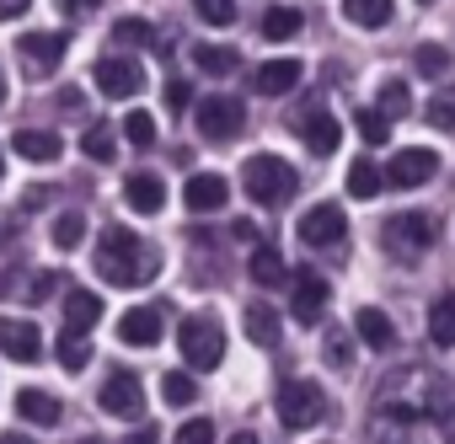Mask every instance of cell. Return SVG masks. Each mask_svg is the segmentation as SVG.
<instances>
[{
  "instance_id": "1",
  "label": "cell",
  "mask_w": 455,
  "mask_h": 444,
  "mask_svg": "<svg viewBox=\"0 0 455 444\" xmlns=\"http://www.w3.org/2000/svg\"><path fill=\"white\" fill-rule=\"evenodd\" d=\"M92 263H97V274H102L108 284L134 289V284H145V279L161 268V252H156L145 236H134V231H124V226H108V231L97 236Z\"/></svg>"
},
{
  "instance_id": "2",
  "label": "cell",
  "mask_w": 455,
  "mask_h": 444,
  "mask_svg": "<svg viewBox=\"0 0 455 444\" xmlns=\"http://www.w3.org/2000/svg\"><path fill=\"white\" fill-rule=\"evenodd\" d=\"M242 187L252 193V203H284L295 187H300V171L279 155H252L242 166Z\"/></svg>"
},
{
  "instance_id": "3",
  "label": "cell",
  "mask_w": 455,
  "mask_h": 444,
  "mask_svg": "<svg viewBox=\"0 0 455 444\" xmlns=\"http://www.w3.org/2000/svg\"><path fill=\"white\" fill-rule=\"evenodd\" d=\"M380 242H386V252L396 258V263H418L428 247H434V219L428 214H391L386 226H380Z\"/></svg>"
},
{
  "instance_id": "4",
  "label": "cell",
  "mask_w": 455,
  "mask_h": 444,
  "mask_svg": "<svg viewBox=\"0 0 455 444\" xmlns=\"http://www.w3.org/2000/svg\"><path fill=\"white\" fill-rule=\"evenodd\" d=\"M177 348H182V359H188L193 369H214V364L225 359V332H220L214 316H188V321L177 327Z\"/></svg>"
},
{
  "instance_id": "5",
  "label": "cell",
  "mask_w": 455,
  "mask_h": 444,
  "mask_svg": "<svg viewBox=\"0 0 455 444\" xmlns=\"http://www.w3.org/2000/svg\"><path fill=\"white\" fill-rule=\"evenodd\" d=\"M279 417H284V428H311V423H322V417H327L322 385H316V380H284V385H279Z\"/></svg>"
},
{
  "instance_id": "6",
  "label": "cell",
  "mask_w": 455,
  "mask_h": 444,
  "mask_svg": "<svg viewBox=\"0 0 455 444\" xmlns=\"http://www.w3.org/2000/svg\"><path fill=\"white\" fill-rule=\"evenodd\" d=\"M193 123H198V134H204L209 145H225V139H236V134H242V123H247V107H242L236 97H204Z\"/></svg>"
},
{
  "instance_id": "7",
  "label": "cell",
  "mask_w": 455,
  "mask_h": 444,
  "mask_svg": "<svg viewBox=\"0 0 455 444\" xmlns=\"http://www.w3.org/2000/svg\"><path fill=\"white\" fill-rule=\"evenodd\" d=\"M300 242H306V247H343V242H348L343 203H311V209L300 214Z\"/></svg>"
},
{
  "instance_id": "8",
  "label": "cell",
  "mask_w": 455,
  "mask_h": 444,
  "mask_svg": "<svg viewBox=\"0 0 455 444\" xmlns=\"http://www.w3.org/2000/svg\"><path fill=\"white\" fill-rule=\"evenodd\" d=\"M434 171H439V155L423 150V145H407V150H396V155L386 161V182H391V187H423Z\"/></svg>"
},
{
  "instance_id": "9",
  "label": "cell",
  "mask_w": 455,
  "mask_h": 444,
  "mask_svg": "<svg viewBox=\"0 0 455 444\" xmlns=\"http://www.w3.org/2000/svg\"><path fill=\"white\" fill-rule=\"evenodd\" d=\"M97 91L102 97H113V102H124V97H140L145 91V70L134 65V59H97Z\"/></svg>"
},
{
  "instance_id": "10",
  "label": "cell",
  "mask_w": 455,
  "mask_h": 444,
  "mask_svg": "<svg viewBox=\"0 0 455 444\" xmlns=\"http://www.w3.org/2000/svg\"><path fill=\"white\" fill-rule=\"evenodd\" d=\"M225 198H231V182H225L220 171H193L188 187H182V203L193 214H214V209H225Z\"/></svg>"
},
{
  "instance_id": "11",
  "label": "cell",
  "mask_w": 455,
  "mask_h": 444,
  "mask_svg": "<svg viewBox=\"0 0 455 444\" xmlns=\"http://www.w3.org/2000/svg\"><path fill=\"white\" fill-rule=\"evenodd\" d=\"M102 407L118 412V417H145V391H140V380L124 375V369H113V375L102 380Z\"/></svg>"
},
{
  "instance_id": "12",
  "label": "cell",
  "mask_w": 455,
  "mask_h": 444,
  "mask_svg": "<svg viewBox=\"0 0 455 444\" xmlns=\"http://www.w3.org/2000/svg\"><path fill=\"white\" fill-rule=\"evenodd\" d=\"M300 59H268V65H258V75H247L252 81V91L258 97H284V91H295L300 86Z\"/></svg>"
},
{
  "instance_id": "13",
  "label": "cell",
  "mask_w": 455,
  "mask_h": 444,
  "mask_svg": "<svg viewBox=\"0 0 455 444\" xmlns=\"http://www.w3.org/2000/svg\"><path fill=\"white\" fill-rule=\"evenodd\" d=\"M327 279L322 274H295V289H290V311L300 316V321H316L322 311H327Z\"/></svg>"
},
{
  "instance_id": "14",
  "label": "cell",
  "mask_w": 455,
  "mask_h": 444,
  "mask_svg": "<svg viewBox=\"0 0 455 444\" xmlns=\"http://www.w3.org/2000/svg\"><path fill=\"white\" fill-rule=\"evenodd\" d=\"M118 337H124L129 348H156V343H161V311H156V305H134V311H124Z\"/></svg>"
},
{
  "instance_id": "15",
  "label": "cell",
  "mask_w": 455,
  "mask_h": 444,
  "mask_svg": "<svg viewBox=\"0 0 455 444\" xmlns=\"http://www.w3.org/2000/svg\"><path fill=\"white\" fill-rule=\"evenodd\" d=\"M38 348H44V337H38V327H33V321H0V353H6V359L33 364V359H38Z\"/></svg>"
},
{
  "instance_id": "16",
  "label": "cell",
  "mask_w": 455,
  "mask_h": 444,
  "mask_svg": "<svg viewBox=\"0 0 455 444\" xmlns=\"http://www.w3.org/2000/svg\"><path fill=\"white\" fill-rule=\"evenodd\" d=\"M423 417H434L439 428H450V433H455V380H450V375H428Z\"/></svg>"
},
{
  "instance_id": "17",
  "label": "cell",
  "mask_w": 455,
  "mask_h": 444,
  "mask_svg": "<svg viewBox=\"0 0 455 444\" xmlns=\"http://www.w3.org/2000/svg\"><path fill=\"white\" fill-rule=\"evenodd\" d=\"M22 59L33 65V70H54L60 59H65V33H22Z\"/></svg>"
},
{
  "instance_id": "18",
  "label": "cell",
  "mask_w": 455,
  "mask_h": 444,
  "mask_svg": "<svg viewBox=\"0 0 455 444\" xmlns=\"http://www.w3.org/2000/svg\"><path fill=\"white\" fill-rule=\"evenodd\" d=\"M354 337H359L364 348H375V353H386V348L396 343V327H391V316H386V311H375V305H364V311L354 316Z\"/></svg>"
},
{
  "instance_id": "19",
  "label": "cell",
  "mask_w": 455,
  "mask_h": 444,
  "mask_svg": "<svg viewBox=\"0 0 455 444\" xmlns=\"http://www.w3.org/2000/svg\"><path fill=\"white\" fill-rule=\"evenodd\" d=\"M295 129H300V139H306L316 155H332V150H338V139H343V123H338V118H327V113L295 118Z\"/></svg>"
},
{
  "instance_id": "20",
  "label": "cell",
  "mask_w": 455,
  "mask_h": 444,
  "mask_svg": "<svg viewBox=\"0 0 455 444\" xmlns=\"http://www.w3.org/2000/svg\"><path fill=\"white\" fill-rule=\"evenodd\" d=\"M124 198H129V209H134V214H161V203H166V187H161V177H150V171H134V177L124 182Z\"/></svg>"
},
{
  "instance_id": "21",
  "label": "cell",
  "mask_w": 455,
  "mask_h": 444,
  "mask_svg": "<svg viewBox=\"0 0 455 444\" xmlns=\"http://www.w3.org/2000/svg\"><path fill=\"white\" fill-rule=\"evenodd\" d=\"M102 321V295L97 289H70L65 300V332H92Z\"/></svg>"
},
{
  "instance_id": "22",
  "label": "cell",
  "mask_w": 455,
  "mask_h": 444,
  "mask_svg": "<svg viewBox=\"0 0 455 444\" xmlns=\"http://www.w3.org/2000/svg\"><path fill=\"white\" fill-rule=\"evenodd\" d=\"M17 412H22L28 423H38V428H54V423L65 417L60 396H54V391H38V385H28V391L17 396Z\"/></svg>"
},
{
  "instance_id": "23",
  "label": "cell",
  "mask_w": 455,
  "mask_h": 444,
  "mask_svg": "<svg viewBox=\"0 0 455 444\" xmlns=\"http://www.w3.org/2000/svg\"><path fill=\"white\" fill-rule=\"evenodd\" d=\"M247 274H252V284H258V289H279V284L290 279L284 258H279L274 247H263V242L252 247V258H247Z\"/></svg>"
},
{
  "instance_id": "24",
  "label": "cell",
  "mask_w": 455,
  "mask_h": 444,
  "mask_svg": "<svg viewBox=\"0 0 455 444\" xmlns=\"http://www.w3.org/2000/svg\"><path fill=\"white\" fill-rule=\"evenodd\" d=\"M12 150L17 155H28V161H60V134L54 129H17V139H12Z\"/></svg>"
},
{
  "instance_id": "25",
  "label": "cell",
  "mask_w": 455,
  "mask_h": 444,
  "mask_svg": "<svg viewBox=\"0 0 455 444\" xmlns=\"http://www.w3.org/2000/svg\"><path fill=\"white\" fill-rule=\"evenodd\" d=\"M412 423H418V412H412V407L386 401V407H380V423H375V444H402Z\"/></svg>"
},
{
  "instance_id": "26",
  "label": "cell",
  "mask_w": 455,
  "mask_h": 444,
  "mask_svg": "<svg viewBox=\"0 0 455 444\" xmlns=\"http://www.w3.org/2000/svg\"><path fill=\"white\" fill-rule=\"evenodd\" d=\"M428 343L434 348H455V295H439L428 305Z\"/></svg>"
},
{
  "instance_id": "27",
  "label": "cell",
  "mask_w": 455,
  "mask_h": 444,
  "mask_svg": "<svg viewBox=\"0 0 455 444\" xmlns=\"http://www.w3.org/2000/svg\"><path fill=\"white\" fill-rule=\"evenodd\" d=\"M300 33H306V17H300L295 6H274V12H263V38L290 44V38H300Z\"/></svg>"
},
{
  "instance_id": "28",
  "label": "cell",
  "mask_w": 455,
  "mask_h": 444,
  "mask_svg": "<svg viewBox=\"0 0 455 444\" xmlns=\"http://www.w3.org/2000/svg\"><path fill=\"white\" fill-rule=\"evenodd\" d=\"M247 337L258 343V348H279V311L274 305H247Z\"/></svg>"
},
{
  "instance_id": "29",
  "label": "cell",
  "mask_w": 455,
  "mask_h": 444,
  "mask_svg": "<svg viewBox=\"0 0 455 444\" xmlns=\"http://www.w3.org/2000/svg\"><path fill=\"white\" fill-rule=\"evenodd\" d=\"M343 17L359 28H386L391 22V0H343Z\"/></svg>"
},
{
  "instance_id": "30",
  "label": "cell",
  "mask_w": 455,
  "mask_h": 444,
  "mask_svg": "<svg viewBox=\"0 0 455 444\" xmlns=\"http://www.w3.org/2000/svg\"><path fill=\"white\" fill-rule=\"evenodd\" d=\"M380 187H386V171H380L375 161H354V166H348V193H354V198H375Z\"/></svg>"
},
{
  "instance_id": "31",
  "label": "cell",
  "mask_w": 455,
  "mask_h": 444,
  "mask_svg": "<svg viewBox=\"0 0 455 444\" xmlns=\"http://www.w3.org/2000/svg\"><path fill=\"white\" fill-rule=\"evenodd\" d=\"M407 107H412V91H407V81H386V86H380V102H375V113L391 123V118H407Z\"/></svg>"
},
{
  "instance_id": "32",
  "label": "cell",
  "mask_w": 455,
  "mask_h": 444,
  "mask_svg": "<svg viewBox=\"0 0 455 444\" xmlns=\"http://www.w3.org/2000/svg\"><path fill=\"white\" fill-rule=\"evenodd\" d=\"M193 65H198V70H209V75H214V70L225 75V70H236L242 59H236V49H220V44H193Z\"/></svg>"
},
{
  "instance_id": "33",
  "label": "cell",
  "mask_w": 455,
  "mask_h": 444,
  "mask_svg": "<svg viewBox=\"0 0 455 444\" xmlns=\"http://www.w3.org/2000/svg\"><path fill=\"white\" fill-rule=\"evenodd\" d=\"M54 353H60V364H65V369H86V359H92V343H86V332H60Z\"/></svg>"
},
{
  "instance_id": "34",
  "label": "cell",
  "mask_w": 455,
  "mask_h": 444,
  "mask_svg": "<svg viewBox=\"0 0 455 444\" xmlns=\"http://www.w3.org/2000/svg\"><path fill=\"white\" fill-rule=\"evenodd\" d=\"M354 129H359L364 145H386V139H391V123H386L375 107H359V113H354Z\"/></svg>"
},
{
  "instance_id": "35",
  "label": "cell",
  "mask_w": 455,
  "mask_h": 444,
  "mask_svg": "<svg viewBox=\"0 0 455 444\" xmlns=\"http://www.w3.org/2000/svg\"><path fill=\"white\" fill-rule=\"evenodd\" d=\"M81 150H86L92 161H113V123H92V129L81 134Z\"/></svg>"
},
{
  "instance_id": "36",
  "label": "cell",
  "mask_w": 455,
  "mask_h": 444,
  "mask_svg": "<svg viewBox=\"0 0 455 444\" xmlns=\"http://www.w3.org/2000/svg\"><path fill=\"white\" fill-rule=\"evenodd\" d=\"M161 396H166V407H188L193 396H198V385H193V375H161Z\"/></svg>"
},
{
  "instance_id": "37",
  "label": "cell",
  "mask_w": 455,
  "mask_h": 444,
  "mask_svg": "<svg viewBox=\"0 0 455 444\" xmlns=\"http://www.w3.org/2000/svg\"><path fill=\"white\" fill-rule=\"evenodd\" d=\"M81 236H86V219H81V214H60V219H54V247L70 252V247H81Z\"/></svg>"
},
{
  "instance_id": "38",
  "label": "cell",
  "mask_w": 455,
  "mask_h": 444,
  "mask_svg": "<svg viewBox=\"0 0 455 444\" xmlns=\"http://www.w3.org/2000/svg\"><path fill=\"white\" fill-rule=\"evenodd\" d=\"M113 38H118V44H134V49H150V44H156L150 22H140V17H124V22L113 28Z\"/></svg>"
},
{
  "instance_id": "39",
  "label": "cell",
  "mask_w": 455,
  "mask_h": 444,
  "mask_svg": "<svg viewBox=\"0 0 455 444\" xmlns=\"http://www.w3.org/2000/svg\"><path fill=\"white\" fill-rule=\"evenodd\" d=\"M412 65H418L423 75H444V65H450V54H444L439 44H418V54H412Z\"/></svg>"
},
{
  "instance_id": "40",
  "label": "cell",
  "mask_w": 455,
  "mask_h": 444,
  "mask_svg": "<svg viewBox=\"0 0 455 444\" xmlns=\"http://www.w3.org/2000/svg\"><path fill=\"white\" fill-rule=\"evenodd\" d=\"M124 134H129V145H156V118L150 113H129L124 118Z\"/></svg>"
},
{
  "instance_id": "41",
  "label": "cell",
  "mask_w": 455,
  "mask_h": 444,
  "mask_svg": "<svg viewBox=\"0 0 455 444\" xmlns=\"http://www.w3.org/2000/svg\"><path fill=\"white\" fill-rule=\"evenodd\" d=\"M322 353H327V364H332V369H348V364H354V337H348V332H332Z\"/></svg>"
},
{
  "instance_id": "42",
  "label": "cell",
  "mask_w": 455,
  "mask_h": 444,
  "mask_svg": "<svg viewBox=\"0 0 455 444\" xmlns=\"http://www.w3.org/2000/svg\"><path fill=\"white\" fill-rule=\"evenodd\" d=\"M428 123H434V129H455V91H439V97L428 102Z\"/></svg>"
},
{
  "instance_id": "43",
  "label": "cell",
  "mask_w": 455,
  "mask_h": 444,
  "mask_svg": "<svg viewBox=\"0 0 455 444\" xmlns=\"http://www.w3.org/2000/svg\"><path fill=\"white\" fill-rule=\"evenodd\" d=\"M198 17L225 28V22H236V0H198Z\"/></svg>"
},
{
  "instance_id": "44",
  "label": "cell",
  "mask_w": 455,
  "mask_h": 444,
  "mask_svg": "<svg viewBox=\"0 0 455 444\" xmlns=\"http://www.w3.org/2000/svg\"><path fill=\"white\" fill-rule=\"evenodd\" d=\"M177 444H214V423H209V417L182 423V428H177Z\"/></svg>"
},
{
  "instance_id": "45",
  "label": "cell",
  "mask_w": 455,
  "mask_h": 444,
  "mask_svg": "<svg viewBox=\"0 0 455 444\" xmlns=\"http://www.w3.org/2000/svg\"><path fill=\"white\" fill-rule=\"evenodd\" d=\"M193 102V86L188 81H166V107H188Z\"/></svg>"
},
{
  "instance_id": "46",
  "label": "cell",
  "mask_w": 455,
  "mask_h": 444,
  "mask_svg": "<svg viewBox=\"0 0 455 444\" xmlns=\"http://www.w3.org/2000/svg\"><path fill=\"white\" fill-rule=\"evenodd\" d=\"M28 6H33V0H0V22H17Z\"/></svg>"
},
{
  "instance_id": "47",
  "label": "cell",
  "mask_w": 455,
  "mask_h": 444,
  "mask_svg": "<svg viewBox=\"0 0 455 444\" xmlns=\"http://www.w3.org/2000/svg\"><path fill=\"white\" fill-rule=\"evenodd\" d=\"M60 6H65L70 17H86V12H97V6H108V0H60Z\"/></svg>"
},
{
  "instance_id": "48",
  "label": "cell",
  "mask_w": 455,
  "mask_h": 444,
  "mask_svg": "<svg viewBox=\"0 0 455 444\" xmlns=\"http://www.w3.org/2000/svg\"><path fill=\"white\" fill-rule=\"evenodd\" d=\"M54 284H60V279H54V274H38V279H33V289H28V300H44V295H49V289H54Z\"/></svg>"
},
{
  "instance_id": "49",
  "label": "cell",
  "mask_w": 455,
  "mask_h": 444,
  "mask_svg": "<svg viewBox=\"0 0 455 444\" xmlns=\"http://www.w3.org/2000/svg\"><path fill=\"white\" fill-rule=\"evenodd\" d=\"M124 444H161V433H156V428H150V423H140V428H134V433H129V439H124Z\"/></svg>"
},
{
  "instance_id": "50",
  "label": "cell",
  "mask_w": 455,
  "mask_h": 444,
  "mask_svg": "<svg viewBox=\"0 0 455 444\" xmlns=\"http://www.w3.org/2000/svg\"><path fill=\"white\" fill-rule=\"evenodd\" d=\"M0 444H33L28 433H0Z\"/></svg>"
},
{
  "instance_id": "51",
  "label": "cell",
  "mask_w": 455,
  "mask_h": 444,
  "mask_svg": "<svg viewBox=\"0 0 455 444\" xmlns=\"http://www.w3.org/2000/svg\"><path fill=\"white\" fill-rule=\"evenodd\" d=\"M231 444H258V433H236V439H231Z\"/></svg>"
},
{
  "instance_id": "52",
  "label": "cell",
  "mask_w": 455,
  "mask_h": 444,
  "mask_svg": "<svg viewBox=\"0 0 455 444\" xmlns=\"http://www.w3.org/2000/svg\"><path fill=\"white\" fill-rule=\"evenodd\" d=\"M0 102H6V81H0Z\"/></svg>"
},
{
  "instance_id": "53",
  "label": "cell",
  "mask_w": 455,
  "mask_h": 444,
  "mask_svg": "<svg viewBox=\"0 0 455 444\" xmlns=\"http://www.w3.org/2000/svg\"><path fill=\"white\" fill-rule=\"evenodd\" d=\"M81 444H102V439H81Z\"/></svg>"
},
{
  "instance_id": "54",
  "label": "cell",
  "mask_w": 455,
  "mask_h": 444,
  "mask_svg": "<svg viewBox=\"0 0 455 444\" xmlns=\"http://www.w3.org/2000/svg\"><path fill=\"white\" fill-rule=\"evenodd\" d=\"M418 6H428V0H418Z\"/></svg>"
}]
</instances>
